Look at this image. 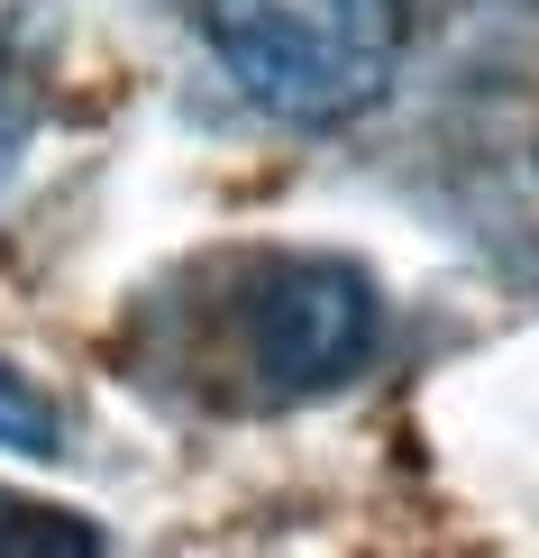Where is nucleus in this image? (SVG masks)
<instances>
[{"label":"nucleus","mask_w":539,"mask_h":558,"mask_svg":"<svg viewBox=\"0 0 539 558\" xmlns=\"http://www.w3.org/2000/svg\"><path fill=\"white\" fill-rule=\"evenodd\" d=\"M201 46L284 129H347L403 64V0H201Z\"/></svg>","instance_id":"f257e3e1"},{"label":"nucleus","mask_w":539,"mask_h":558,"mask_svg":"<svg viewBox=\"0 0 539 558\" xmlns=\"http://www.w3.org/2000/svg\"><path fill=\"white\" fill-rule=\"evenodd\" d=\"M375 357V284L339 257H266L247 275V366L274 403L330 393Z\"/></svg>","instance_id":"f03ea898"},{"label":"nucleus","mask_w":539,"mask_h":558,"mask_svg":"<svg viewBox=\"0 0 539 558\" xmlns=\"http://www.w3.org/2000/svg\"><path fill=\"white\" fill-rule=\"evenodd\" d=\"M0 449H19V458H64V412L46 403L10 357H0Z\"/></svg>","instance_id":"7ed1b4c3"},{"label":"nucleus","mask_w":539,"mask_h":558,"mask_svg":"<svg viewBox=\"0 0 539 558\" xmlns=\"http://www.w3.org/2000/svg\"><path fill=\"white\" fill-rule=\"evenodd\" d=\"M0 549H101V531L74 522V513H19V504H0Z\"/></svg>","instance_id":"20e7f679"},{"label":"nucleus","mask_w":539,"mask_h":558,"mask_svg":"<svg viewBox=\"0 0 539 558\" xmlns=\"http://www.w3.org/2000/svg\"><path fill=\"white\" fill-rule=\"evenodd\" d=\"M19 156H28V92H19L10 74H0V193H10Z\"/></svg>","instance_id":"39448f33"}]
</instances>
